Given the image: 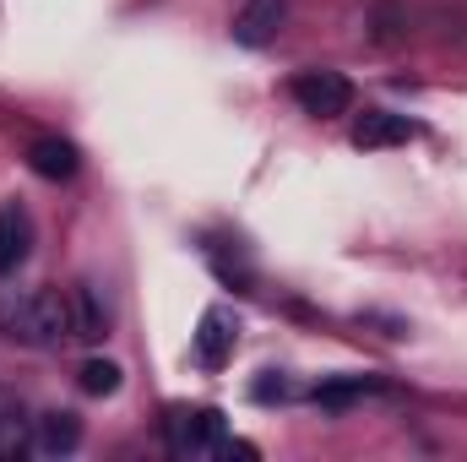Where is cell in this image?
I'll use <instances>...</instances> for the list:
<instances>
[{
  "label": "cell",
  "instance_id": "cell-12",
  "mask_svg": "<svg viewBox=\"0 0 467 462\" xmlns=\"http://www.w3.org/2000/svg\"><path fill=\"white\" fill-rule=\"evenodd\" d=\"M77 386H82L88 397H109V392H119V364L115 359H88V364L77 370Z\"/></svg>",
  "mask_w": 467,
  "mask_h": 462
},
{
  "label": "cell",
  "instance_id": "cell-8",
  "mask_svg": "<svg viewBox=\"0 0 467 462\" xmlns=\"http://www.w3.org/2000/svg\"><path fill=\"white\" fill-rule=\"evenodd\" d=\"M33 250V224L22 207H0V278H11Z\"/></svg>",
  "mask_w": 467,
  "mask_h": 462
},
{
  "label": "cell",
  "instance_id": "cell-9",
  "mask_svg": "<svg viewBox=\"0 0 467 462\" xmlns=\"http://www.w3.org/2000/svg\"><path fill=\"white\" fill-rule=\"evenodd\" d=\"M104 332H109V310L99 305V289H93V283H77V289H71V338L99 343Z\"/></svg>",
  "mask_w": 467,
  "mask_h": 462
},
{
  "label": "cell",
  "instance_id": "cell-13",
  "mask_svg": "<svg viewBox=\"0 0 467 462\" xmlns=\"http://www.w3.org/2000/svg\"><path fill=\"white\" fill-rule=\"evenodd\" d=\"M364 392H369V381H364V375H358V381H332V386H321V392H316V403H321V408H348L353 397H364Z\"/></svg>",
  "mask_w": 467,
  "mask_h": 462
},
{
  "label": "cell",
  "instance_id": "cell-4",
  "mask_svg": "<svg viewBox=\"0 0 467 462\" xmlns=\"http://www.w3.org/2000/svg\"><path fill=\"white\" fill-rule=\"evenodd\" d=\"M283 16H288V0H239V11H234V44H244V49H261V44H272L277 38V27H283Z\"/></svg>",
  "mask_w": 467,
  "mask_h": 462
},
{
  "label": "cell",
  "instance_id": "cell-3",
  "mask_svg": "<svg viewBox=\"0 0 467 462\" xmlns=\"http://www.w3.org/2000/svg\"><path fill=\"white\" fill-rule=\"evenodd\" d=\"M169 446L180 452V457H202V452H218V441H223V414L218 408H174L169 414Z\"/></svg>",
  "mask_w": 467,
  "mask_h": 462
},
{
  "label": "cell",
  "instance_id": "cell-11",
  "mask_svg": "<svg viewBox=\"0 0 467 462\" xmlns=\"http://www.w3.org/2000/svg\"><path fill=\"white\" fill-rule=\"evenodd\" d=\"M229 353H234L229 316H223V310H207V316H202V332H196V359H202L207 370H218Z\"/></svg>",
  "mask_w": 467,
  "mask_h": 462
},
{
  "label": "cell",
  "instance_id": "cell-6",
  "mask_svg": "<svg viewBox=\"0 0 467 462\" xmlns=\"http://www.w3.org/2000/svg\"><path fill=\"white\" fill-rule=\"evenodd\" d=\"M27 169L38 180H71L82 169V158H77V147L66 136H33L27 142Z\"/></svg>",
  "mask_w": 467,
  "mask_h": 462
},
{
  "label": "cell",
  "instance_id": "cell-10",
  "mask_svg": "<svg viewBox=\"0 0 467 462\" xmlns=\"http://www.w3.org/2000/svg\"><path fill=\"white\" fill-rule=\"evenodd\" d=\"M33 419L22 414V403L11 397V392H0V462H16L27 457V446H33Z\"/></svg>",
  "mask_w": 467,
  "mask_h": 462
},
{
  "label": "cell",
  "instance_id": "cell-1",
  "mask_svg": "<svg viewBox=\"0 0 467 462\" xmlns=\"http://www.w3.org/2000/svg\"><path fill=\"white\" fill-rule=\"evenodd\" d=\"M0 332L27 348H49V343H60V338H71V294L33 289V294L5 299L0 305Z\"/></svg>",
  "mask_w": 467,
  "mask_h": 462
},
{
  "label": "cell",
  "instance_id": "cell-7",
  "mask_svg": "<svg viewBox=\"0 0 467 462\" xmlns=\"http://www.w3.org/2000/svg\"><path fill=\"white\" fill-rule=\"evenodd\" d=\"M408 136H413V120L386 115V110H364V115L353 120V147H364V152H375V147H402Z\"/></svg>",
  "mask_w": 467,
  "mask_h": 462
},
{
  "label": "cell",
  "instance_id": "cell-5",
  "mask_svg": "<svg viewBox=\"0 0 467 462\" xmlns=\"http://www.w3.org/2000/svg\"><path fill=\"white\" fill-rule=\"evenodd\" d=\"M33 446H38L44 457H71V452L82 446V419L66 414V408L38 414V419H33Z\"/></svg>",
  "mask_w": 467,
  "mask_h": 462
},
{
  "label": "cell",
  "instance_id": "cell-2",
  "mask_svg": "<svg viewBox=\"0 0 467 462\" xmlns=\"http://www.w3.org/2000/svg\"><path fill=\"white\" fill-rule=\"evenodd\" d=\"M294 104L316 120H337V115H348L353 88L343 71H299L294 77Z\"/></svg>",
  "mask_w": 467,
  "mask_h": 462
}]
</instances>
